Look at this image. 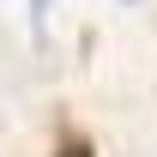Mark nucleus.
I'll return each mask as SVG.
<instances>
[{"label": "nucleus", "instance_id": "f257e3e1", "mask_svg": "<svg viewBox=\"0 0 157 157\" xmlns=\"http://www.w3.org/2000/svg\"><path fill=\"white\" fill-rule=\"evenodd\" d=\"M55 157H97V151H91V139H67Z\"/></svg>", "mask_w": 157, "mask_h": 157}, {"label": "nucleus", "instance_id": "f03ea898", "mask_svg": "<svg viewBox=\"0 0 157 157\" xmlns=\"http://www.w3.org/2000/svg\"><path fill=\"white\" fill-rule=\"evenodd\" d=\"M30 6H36V18H42V12H48V0H30Z\"/></svg>", "mask_w": 157, "mask_h": 157}]
</instances>
